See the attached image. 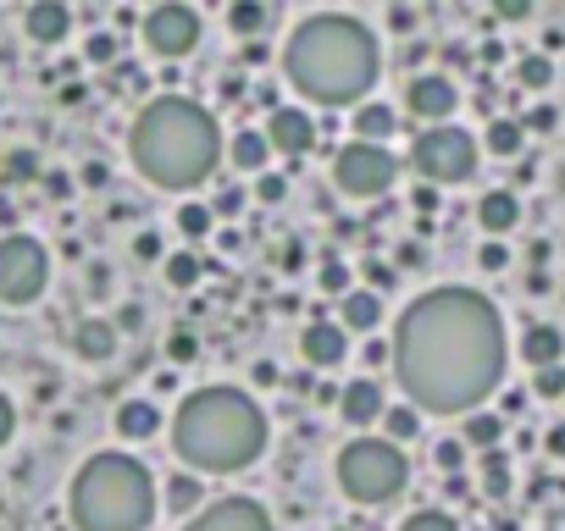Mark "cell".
<instances>
[{
  "instance_id": "44dd1931",
  "label": "cell",
  "mask_w": 565,
  "mask_h": 531,
  "mask_svg": "<svg viewBox=\"0 0 565 531\" xmlns=\"http://www.w3.org/2000/svg\"><path fill=\"white\" fill-rule=\"evenodd\" d=\"M377 321H383V299L372 294H344V332H377Z\"/></svg>"
},
{
  "instance_id": "60d3db41",
  "label": "cell",
  "mask_w": 565,
  "mask_h": 531,
  "mask_svg": "<svg viewBox=\"0 0 565 531\" xmlns=\"http://www.w3.org/2000/svg\"><path fill=\"white\" fill-rule=\"evenodd\" d=\"M477 260H482V272H505V260H510V255H505V244H482Z\"/></svg>"
},
{
  "instance_id": "7dc6e473",
  "label": "cell",
  "mask_w": 565,
  "mask_h": 531,
  "mask_svg": "<svg viewBox=\"0 0 565 531\" xmlns=\"http://www.w3.org/2000/svg\"><path fill=\"white\" fill-rule=\"evenodd\" d=\"M366 366H388V343H366Z\"/></svg>"
},
{
  "instance_id": "ab89813d",
  "label": "cell",
  "mask_w": 565,
  "mask_h": 531,
  "mask_svg": "<svg viewBox=\"0 0 565 531\" xmlns=\"http://www.w3.org/2000/svg\"><path fill=\"white\" fill-rule=\"evenodd\" d=\"M133 255L139 260H161V233H139L133 238Z\"/></svg>"
},
{
  "instance_id": "5b68a950",
  "label": "cell",
  "mask_w": 565,
  "mask_h": 531,
  "mask_svg": "<svg viewBox=\"0 0 565 531\" xmlns=\"http://www.w3.org/2000/svg\"><path fill=\"white\" fill-rule=\"evenodd\" d=\"M73 526L78 531H145L156 515V482L128 454H95L73 476Z\"/></svg>"
},
{
  "instance_id": "52a82bcc",
  "label": "cell",
  "mask_w": 565,
  "mask_h": 531,
  "mask_svg": "<svg viewBox=\"0 0 565 531\" xmlns=\"http://www.w3.org/2000/svg\"><path fill=\"white\" fill-rule=\"evenodd\" d=\"M410 161H416V172L427 183H460L477 166V139L466 128H449V122H427L416 150H410Z\"/></svg>"
},
{
  "instance_id": "d590c367",
  "label": "cell",
  "mask_w": 565,
  "mask_h": 531,
  "mask_svg": "<svg viewBox=\"0 0 565 531\" xmlns=\"http://www.w3.org/2000/svg\"><path fill=\"white\" fill-rule=\"evenodd\" d=\"M39 172V161L28 150H17V155H6V183H28V177Z\"/></svg>"
},
{
  "instance_id": "f6af8a7d",
  "label": "cell",
  "mask_w": 565,
  "mask_h": 531,
  "mask_svg": "<svg viewBox=\"0 0 565 531\" xmlns=\"http://www.w3.org/2000/svg\"><path fill=\"white\" fill-rule=\"evenodd\" d=\"M45 189L56 194V200H67V194H73V177H67V172H50V177H45Z\"/></svg>"
},
{
  "instance_id": "74e56055",
  "label": "cell",
  "mask_w": 565,
  "mask_h": 531,
  "mask_svg": "<svg viewBox=\"0 0 565 531\" xmlns=\"http://www.w3.org/2000/svg\"><path fill=\"white\" fill-rule=\"evenodd\" d=\"M167 354L178 360V366H189V360H194V338H189V332H172V338H167Z\"/></svg>"
},
{
  "instance_id": "6da1fadb",
  "label": "cell",
  "mask_w": 565,
  "mask_h": 531,
  "mask_svg": "<svg viewBox=\"0 0 565 531\" xmlns=\"http://www.w3.org/2000/svg\"><path fill=\"white\" fill-rule=\"evenodd\" d=\"M394 371L410 404L433 415H466L505 377L499 310L471 288H433L399 316Z\"/></svg>"
},
{
  "instance_id": "ba28073f",
  "label": "cell",
  "mask_w": 565,
  "mask_h": 531,
  "mask_svg": "<svg viewBox=\"0 0 565 531\" xmlns=\"http://www.w3.org/2000/svg\"><path fill=\"white\" fill-rule=\"evenodd\" d=\"M50 283V255L39 238H0V299L6 305H34Z\"/></svg>"
},
{
  "instance_id": "b9f144b4",
  "label": "cell",
  "mask_w": 565,
  "mask_h": 531,
  "mask_svg": "<svg viewBox=\"0 0 565 531\" xmlns=\"http://www.w3.org/2000/svg\"><path fill=\"white\" fill-rule=\"evenodd\" d=\"M361 272H366V283H372V288H394V272H388L383 260H366Z\"/></svg>"
},
{
  "instance_id": "1f68e13d",
  "label": "cell",
  "mask_w": 565,
  "mask_h": 531,
  "mask_svg": "<svg viewBox=\"0 0 565 531\" xmlns=\"http://www.w3.org/2000/svg\"><path fill=\"white\" fill-rule=\"evenodd\" d=\"M532 388L543 393V399H565V366L554 360V366H538V382Z\"/></svg>"
},
{
  "instance_id": "f35d334b",
  "label": "cell",
  "mask_w": 565,
  "mask_h": 531,
  "mask_svg": "<svg viewBox=\"0 0 565 531\" xmlns=\"http://www.w3.org/2000/svg\"><path fill=\"white\" fill-rule=\"evenodd\" d=\"M493 12L505 17V23H521V17L532 12V0H493Z\"/></svg>"
},
{
  "instance_id": "9a60e30c",
  "label": "cell",
  "mask_w": 565,
  "mask_h": 531,
  "mask_svg": "<svg viewBox=\"0 0 565 531\" xmlns=\"http://www.w3.org/2000/svg\"><path fill=\"white\" fill-rule=\"evenodd\" d=\"M67 28H73V12H67L61 0H34V6H28V39H34V45H61Z\"/></svg>"
},
{
  "instance_id": "cb8c5ba5",
  "label": "cell",
  "mask_w": 565,
  "mask_h": 531,
  "mask_svg": "<svg viewBox=\"0 0 565 531\" xmlns=\"http://www.w3.org/2000/svg\"><path fill=\"white\" fill-rule=\"evenodd\" d=\"M228 28L239 39H261V28H266V0H233L228 6Z\"/></svg>"
},
{
  "instance_id": "e575fe53",
  "label": "cell",
  "mask_w": 565,
  "mask_h": 531,
  "mask_svg": "<svg viewBox=\"0 0 565 531\" xmlns=\"http://www.w3.org/2000/svg\"><path fill=\"white\" fill-rule=\"evenodd\" d=\"M433 460H438V471L455 476L460 465H466V443H455V437H449V443H438V449H433Z\"/></svg>"
},
{
  "instance_id": "8d00e7d4",
  "label": "cell",
  "mask_w": 565,
  "mask_h": 531,
  "mask_svg": "<svg viewBox=\"0 0 565 531\" xmlns=\"http://www.w3.org/2000/svg\"><path fill=\"white\" fill-rule=\"evenodd\" d=\"M322 288L327 294H349V266L344 260H322Z\"/></svg>"
},
{
  "instance_id": "bcb514c9",
  "label": "cell",
  "mask_w": 565,
  "mask_h": 531,
  "mask_svg": "<svg viewBox=\"0 0 565 531\" xmlns=\"http://www.w3.org/2000/svg\"><path fill=\"white\" fill-rule=\"evenodd\" d=\"M84 189H106V166H100V161L84 166Z\"/></svg>"
},
{
  "instance_id": "d6986e66",
  "label": "cell",
  "mask_w": 565,
  "mask_h": 531,
  "mask_svg": "<svg viewBox=\"0 0 565 531\" xmlns=\"http://www.w3.org/2000/svg\"><path fill=\"white\" fill-rule=\"evenodd\" d=\"M228 155H233V166H239V172H266L272 139H266V128H261V133H255V128H239V133H233V144H228Z\"/></svg>"
},
{
  "instance_id": "d4e9b609",
  "label": "cell",
  "mask_w": 565,
  "mask_h": 531,
  "mask_svg": "<svg viewBox=\"0 0 565 531\" xmlns=\"http://www.w3.org/2000/svg\"><path fill=\"white\" fill-rule=\"evenodd\" d=\"M499 437H505V415H488V410L466 415V443H477V449H493Z\"/></svg>"
},
{
  "instance_id": "ffe728a7",
  "label": "cell",
  "mask_w": 565,
  "mask_h": 531,
  "mask_svg": "<svg viewBox=\"0 0 565 531\" xmlns=\"http://www.w3.org/2000/svg\"><path fill=\"white\" fill-rule=\"evenodd\" d=\"M161 426V410L150 399H128V404H117V432L122 437H150Z\"/></svg>"
},
{
  "instance_id": "277c9868",
  "label": "cell",
  "mask_w": 565,
  "mask_h": 531,
  "mask_svg": "<svg viewBox=\"0 0 565 531\" xmlns=\"http://www.w3.org/2000/svg\"><path fill=\"white\" fill-rule=\"evenodd\" d=\"M222 150V133L211 122V111H200L194 100H156L139 111L133 122V166L161 183V189H194L211 177Z\"/></svg>"
},
{
  "instance_id": "83f0119b",
  "label": "cell",
  "mask_w": 565,
  "mask_h": 531,
  "mask_svg": "<svg viewBox=\"0 0 565 531\" xmlns=\"http://www.w3.org/2000/svg\"><path fill=\"white\" fill-rule=\"evenodd\" d=\"M383 421H388V437H394V443H405V437H416V410H410V404H383Z\"/></svg>"
},
{
  "instance_id": "7bdbcfd3",
  "label": "cell",
  "mask_w": 565,
  "mask_h": 531,
  "mask_svg": "<svg viewBox=\"0 0 565 531\" xmlns=\"http://www.w3.org/2000/svg\"><path fill=\"white\" fill-rule=\"evenodd\" d=\"M111 56H117V39H111V34L89 39V61H111Z\"/></svg>"
},
{
  "instance_id": "c3c4849f",
  "label": "cell",
  "mask_w": 565,
  "mask_h": 531,
  "mask_svg": "<svg viewBox=\"0 0 565 531\" xmlns=\"http://www.w3.org/2000/svg\"><path fill=\"white\" fill-rule=\"evenodd\" d=\"M416 211H421V216L438 211V189H416Z\"/></svg>"
},
{
  "instance_id": "ee69618b",
  "label": "cell",
  "mask_w": 565,
  "mask_h": 531,
  "mask_svg": "<svg viewBox=\"0 0 565 531\" xmlns=\"http://www.w3.org/2000/svg\"><path fill=\"white\" fill-rule=\"evenodd\" d=\"M17 432V410H12V399H6V393H0V443H6V437Z\"/></svg>"
},
{
  "instance_id": "4fadbf2b",
  "label": "cell",
  "mask_w": 565,
  "mask_h": 531,
  "mask_svg": "<svg viewBox=\"0 0 565 531\" xmlns=\"http://www.w3.org/2000/svg\"><path fill=\"white\" fill-rule=\"evenodd\" d=\"M266 139H272V150H283V155H294V161H300V155L316 144V122L305 117L300 106H277L272 122H266Z\"/></svg>"
},
{
  "instance_id": "681fc988",
  "label": "cell",
  "mask_w": 565,
  "mask_h": 531,
  "mask_svg": "<svg viewBox=\"0 0 565 531\" xmlns=\"http://www.w3.org/2000/svg\"><path fill=\"white\" fill-rule=\"evenodd\" d=\"M89 288H95V294H106V288H111V277H106V266H89Z\"/></svg>"
},
{
  "instance_id": "484cf974",
  "label": "cell",
  "mask_w": 565,
  "mask_h": 531,
  "mask_svg": "<svg viewBox=\"0 0 565 531\" xmlns=\"http://www.w3.org/2000/svg\"><path fill=\"white\" fill-rule=\"evenodd\" d=\"M200 482L194 476H167V509L172 515H189V509H200Z\"/></svg>"
},
{
  "instance_id": "30bf717a",
  "label": "cell",
  "mask_w": 565,
  "mask_h": 531,
  "mask_svg": "<svg viewBox=\"0 0 565 531\" xmlns=\"http://www.w3.org/2000/svg\"><path fill=\"white\" fill-rule=\"evenodd\" d=\"M145 45L167 61L189 56V50L200 45V17H194L183 0H167V6H156V12L145 17Z\"/></svg>"
},
{
  "instance_id": "4dcf8cb0",
  "label": "cell",
  "mask_w": 565,
  "mask_h": 531,
  "mask_svg": "<svg viewBox=\"0 0 565 531\" xmlns=\"http://www.w3.org/2000/svg\"><path fill=\"white\" fill-rule=\"evenodd\" d=\"M399 531H455V520H449L444 509H416Z\"/></svg>"
},
{
  "instance_id": "2e32d148",
  "label": "cell",
  "mask_w": 565,
  "mask_h": 531,
  "mask_svg": "<svg viewBox=\"0 0 565 531\" xmlns=\"http://www.w3.org/2000/svg\"><path fill=\"white\" fill-rule=\"evenodd\" d=\"M338 415H344L349 426H372L377 415H383V388H377V382H349V388L338 393Z\"/></svg>"
},
{
  "instance_id": "4316f807",
  "label": "cell",
  "mask_w": 565,
  "mask_h": 531,
  "mask_svg": "<svg viewBox=\"0 0 565 531\" xmlns=\"http://www.w3.org/2000/svg\"><path fill=\"white\" fill-rule=\"evenodd\" d=\"M521 139H527L521 122H493V128H488V150L493 155H521Z\"/></svg>"
},
{
  "instance_id": "7c38bea8",
  "label": "cell",
  "mask_w": 565,
  "mask_h": 531,
  "mask_svg": "<svg viewBox=\"0 0 565 531\" xmlns=\"http://www.w3.org/2000/svg\"><path fill=\"white\" fill-rule=\"evenodd\" d=\"M410 111H416L421 122H449L455 117V106H460V95H455V83L444 78V72H421V78H410Z\"/></svg>"
},
{
  "instance_id": "603a6c76",
  "label": "cell",
  "mask_w": 565,
  "mask_h": 531,
  "mask_svg": "<svg viewBox=\"0 0 565 531\" xmlns=\"http://www.w3.org/2000/svg\"><path fill=\"white\" fill-rule=\"evenodd\" d=\"M388 133H394V111L377 106V100H366V106L355 111V139L377 144V139H388Z\"/></svg>"
},
{
  "instance_id": "816d5d0a",
  "label": "cell",
  "mask_w": 565,
  "mask_h": 531,
  "mask_svg": "<svg viewBox=\"0 0 565 531\" xmlns=\"http://www.w3.org/2000/svg\"><path fill=\"white\" fill-rule=\"evenodd\" d=\"M549 454H560V460H565V426H554V432H549Z\"/></svg>"
},
{
  "instance_id": "8992f818",
  "label": "cell",
  "mask_w": 565,
  "mask_h": 531,
  "mask_svg": "<svg viewBox=\"0 0 565 531\" xmlns=\"http://www.w3.org/2000/svg\"><path fill=\"white\" fill-rule=\"evenodd\" d=\"M410 465L394 449V437H355L344 454H338V487H344L355 504H383L405 487Z\"/></svg>"
},
{
  "instance_id": "5bb4252c",
  "label": "cell",
  "mask_w": 565,
  "mask_h": 531,
  "mask_svg": "<svg viewBox=\"0 0 565 531\" xmlns=\"http://www.w3.org/2000/svg\"><path fill=\"white\" fill-rule=\"evenodd\" d=\"M344 321H327V316H316L311 327L300 332V354L311 360V366H338L344 360Z\"/></svg>"
},
{
  "instance_id": "f1b7e54d",
  "label": "cell",
  "mask_w": 565,
  "mask_h": 531,
  "mask_svg": "<svg viewBox=\"0 0 565 531\" xmlns=\"http://www.w3.org/2000/svg\"><path fill=\"white\" fill-rule=\"evenodd\" d=\"M194 277H200V260L194 255H167V283L172 288H194Z\"/></svg>"
},
{
  "instance_id": "d6a6232c",
  "label": "cell",
  "mask_w": 565,
  "mask_h": 531,
  "mask_svg": "<svg viewBox=\"0 0 565 531\" xmlns=\"http://www.w3.org/2000/svg\"><path fill=\"white\" fill-rule=\"evenodd\" d=\"M549 78H554L549 56H527L521 61V83H527V89H549Z\"/></svg>"
},
{
  "instance_id": "3957f363",
  "label": "cell",
  "mask_w": 565,
  "mask_h": 531,
  "mask_svg": "<svg viewBox=\"0 0 565 531\" xmlns=\"http://www.w3.org/2000/svg\"><path fill=\"white\" fill-rule=\"evenodd\" d=\"M172 449L194 471H211V476L244 471L266 449V415L239 388H200L183 399L178 421H172Z\"/></svg>"
},
{
  "instance_id": "7a4b0ae2",
  "label": "cell",
  "mask_w": 565,
  "mask_h": 531,
  "mask_svg": "<svg viewBox=\"0 0 565 531\" xmlns=\"http://www.w3.org/2000/svg\"><path fill=\"white\" fill-rule=\"evenodd\" d=\"M283 72L316 106H349L377 83V39L355 17H311L294 28Z\"/></svg>"
},
{
  "instance_id": "7402d4cb",
  "label": "cell",
  "mask_w": 565,
  "mask_h": 531,
  "mask_svg": "<svg viewBox=\"0 0 565 531\" xmlns=\"http://www.w3.org/2000/svg\"><path fill=\"white\" fill-rule=\"evenodd\" d=\"M560 354H565V338L554 327H532L527 338H521V360H527V366H554Z\"/></svg>"
},
{
  "instance_id": "836d02e7",
  "label": "cell",
  "mask_w": 565,
  "mask_h": 531,
  "mask_svg": "<svg viewBox=\"0 0 565 531\" xmlns=\"http://www.w3.org/2000/svg\"><path fill=\"white\" fill-rule=\"evenodd\" d=\"M255 194H261L266 205H277L283 194H289V177H277V172H255Z\"/></svg>"
},
{
  "instance_id": "f546056e",
  "label": "cell",
  "mask_w": 565,
  "mask_h": 531,
  "mask_svg": "<svg viewBox=\"0 0 565 531\" xmlns=\"http://www.w3.org/2000/svg\"><path fill=\"white\" fill-rule=\"evenodd\" d=\"M178 227H183L189 238H205V233H211V205H183V211H178Z\"/></svg>"
},
{
  "instance_id": "f907efd6",
  "label": "cell",
  "mask_w": 565,
  "mask_h": 531,
  "mask_svg": "<svg viewBox=\"0 0 565 531\" xmlns=\"http://www.w3.org/2000/svg\"><path fill=\"white\" fill-rule=\"evenodd\" d=\"M139 321H145V310H139V305L122 310V332H139Z\"/></svg>"
},
{
  "instance_id": "e0dca14e",
  "label": "cell",
  "mask_w": 565,
  "mask_h": 531,
  "mask_svg": "<svg viewBox=\"0 0 565 531\" xmlns=\"http://www.w3.org/2000/svg\"><path fill=\"white\" fill-rule=\"evenodd\" d=\"M516 222H521V200L510 189H488L477 200V227H488V233H510Z\"/></svg>"
},
{
  "instance_id": "ac0fdd59",
  "label": "cell",
  "mask_w": 565,
  "mask_h": 531,
  "mask_svg": "<svg viewBox=\"0 0 565 531\" xmlns=\"http://www.w3.org/2000/svg\"><path fill=\"white\" fill-rule=\"evenodd\" d=\"M73 349H78V360H111V354H117V327H111V321H100V316L78 321Z\"/></svg>"
},
{
  "instance_id": "8fae6325",
  "label": "cell",
  "mask_w": 565,
  "mask_h": 531,
  "mask_svg": "<svg viewBox=\"0 0 565 531\" xmlns=\"http://www.w3.org/2000/svg\"><path fill=\"white\" fill-rule=\"evenodd\" d=\"M189 531H272V515L255 498H222V504L200 509L189 520Z\"/></svg>"
},
{
  "instance_id": "9c48e42d",
  "label": "cell",
  "mask_w": 565,
  "mask_h": 531,
  "mask_svg": "<svg viewBox=\"0 0 565 531\" xmlns=\"http://www.w3.org/2000/svg\"><path fill=\"white\" fill-rule=\"evenodd\" d=\"M399 177V161L383 150V144H344V150L333 155V183L344 194H355V200H377V194H388V183Z\"/></svg>"
}]
</instances>
